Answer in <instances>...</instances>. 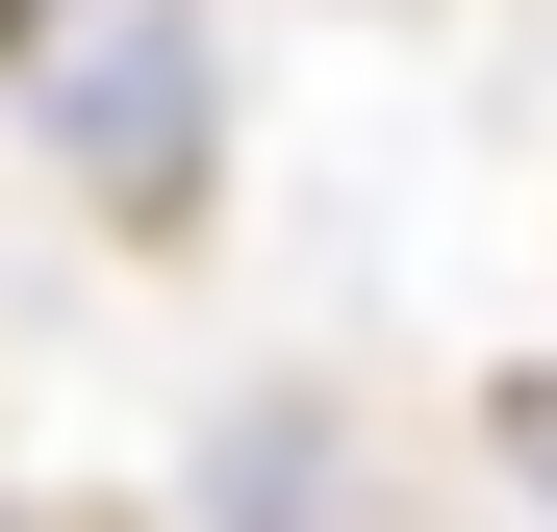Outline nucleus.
<instances>
[{"label": "nucleus", "mask_w": 557, "mask_h": 532, "mask_svg": "<svg viewBox=\"0 0 557 532\" xmlns=\"http://www.w3.org/2000/svg\"><path fill=\"white\" fill-rule=\"evenodd\" d=\"M482 457H507V482H532V507H557V355H532V381H507V406H482Z\"/></svg>", "instance_id": "obj_2"}, {"label": "nucleus", "mask_w": 557, "mask_h": 532, "mask_svg": "<svg viewBox=\"0 0 557 532\" xmlns=\"http://www.w3.org/2000/svg\"><path fill=\"white\" fill-rule=\"evenodd\" d=\"M0 102L76 152L102 228H203V0H0Z\"/></svg>", "instance_id": "obj_1"}]
</instances>
